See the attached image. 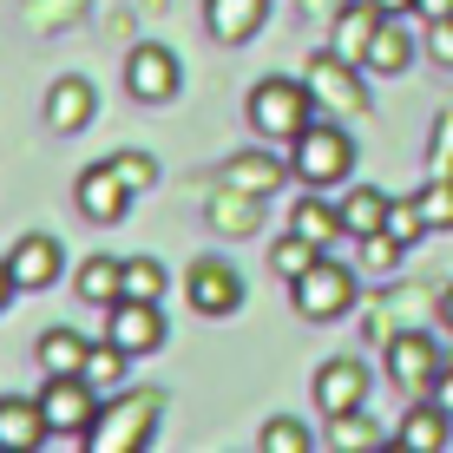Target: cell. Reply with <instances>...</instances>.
I'll use <instances>...</instances> for the list:
<instances>
[{"instance_id":"obj_1","label":"cell","mask_w":453,"mask_h":453,"mask_svg":"<svg viewBox=\"0 0 453 453\" xmlns=\"http://www.w3.org/2000/svg\"><path fill=\"white\" fill-rule=\"evenodd\" d=\"M158 414H165V388H132V395H119V401L99 408L86 447L92 453H145L158 441Z\"/></svg>"},{"instance_id":"obj_2","label":"cell","mask_w":453,"mask_h":453,"mask_svg":"<svg viewBox=\"0 0 453 453\" xmlns=\"http://www.w3.org/2000/svg\"><path fill=\"white\" fill-rule=\"evenodd\" d=\"M243 112H250V125H257V138H270V145H296V138L316 125V99H309L303 80H283V73H270V80L250 86Z\"/></svg>"},{"instance_id":"obj_3","label":"cell","mask_w":453,"mask_h":453,"mask_svg":"<svg viewBox=\"0 0 453 453\" xmlns=\"http://www.w3.org/2000/svg\"><path fill=\"white\" fill-rule=\"evenodd\" d=\"M289 165H296V178H303L309 191H335V184H349V171H355V138H349V125H342V119H316V125L289 145Z\"/></svg>"},{"instance_id":"obj_4","label":"cell","mask_w":453,"mask_h":453,"mask_svg":"<svg viewBox=\"0 0 453 453\" xmlns=\"http://www.w3.org/2000/svg\"><path fill=\"white\" fill-rule=\"evenodd\" d=\"M303 86H309V99H316L322 119H362V112H368V80H362V66H355V59H342L335 46L309 53Z\"/></svg>"},{"instance_id":"obj_5","label":"cell","mask_w":453,"mask_h":453,"mask_svg":"<svg viewBox=\"0 0 453 453\" xmlns=\"http://www.w3.org/2000/svg\"><path fill=\"white\" fill-rule=\"evenodd\" d=\"M289 296H296V316H303V322H342L355 303H362V270L322 257L309 276H296V283H289Z\"/></svg>"},{"instance_id":"obj_6","label":"cell","mask_w":453,"mask_h":453,"mask_svg":"<svg viewBox=\"0 0 453 453\" xmlns=\"http://www.w3.org/2000/svg\"><path fill=\"white\" fill-rule=\"evenodd\" d=\"M40 408H46V427H53L59 447H86L92 420H99V388L86 374H46Z\"/></svg>"},{"instance_id":"obj_7","label":"cell","mask_w":453,"mask_h":453,"mask_svg":"<svg viewBox=\"0 0 453 453\" xmlns=\"http://www.w3.org/2000/svg\"><path fill=\"white\" fill-rule=\"evenodd\" d=\"M381 362H388V381L401 388V395H414V401H427L434 395V374H441V342H434L427 329H395L381 342Z\"/></svg>"},{"instance_id":"obj_8","label":"cell","mask_w":453,"mask_h":453,"mask_svg":"<svg viewBox=\"0 0 453 453\" xmlns=\"http://www.w3.org/2000/svg\"><path fill=\"white\" fill-rule=\"evenodd\" d=\"M178 86H184V66H178L171 46L145 40V46L125 53V92H132L138 105H171V99H178Z\"/></svg>"},{"instance_id":"obj_9","label":"cell","mask_w":453,"mask_h":453,"mask_svg":"<svg viewBox=\"0 0 453 453\" xmlns=\"http://www.w3.org/2000/svg\"><path fill=\"white\" fill-rule=\"evenodd\" d=\"M184 303H191L204 322H224V316L243 309V276L230 270L224 257H197L191 270H184Z\"/></svg>"},{"instance_id":"obj_10","label":"cell","mask_w":453,"mask_h":453,"mask_svg":"<svg viewBox=\"0 0 453 453\" xmlns=\"http://www.w3.org/2000/svg\"><path fill=\"white\" fill-rule=\"evenodd\" d=\"M132 184L119 178V165L105 158V165H86L80 171V184H73V204H80V217L86 224H119L125 211H132Z\"/></svg>"},{"instance_id":"obj_11","label":"cell","mask_w":453,"mask_h":453,"mask_svg":"<svg viewBox=\"0 0 453 453\" xmlns=\"http://www.w3.org/2000/svg\"><path fill=\"white\" fill-rule=\"evenodd\" d=\"M105 335H112L125 355H158L165 349V316H158V303H132V296H119V303L105 309Z\"/></svg>"},{"instance_id":"obj_12","label":"cell","mask_w":453,"mask_h":453,"mask_svg":"<svg viewBox=\"0 0 453 453\" xmlns=\"http://www.w3.org/2000/svg\"><path fill=\"white\" fill-rule=\"evenodd\" d=\"M316 408H322V420L368 408V368L355 362V355H335V362L316 368Z\"/></svg>"},{"instance_id":"obj_13","label":"cell","mask_w":453,"mask_h":453,"mask_svg":"<svg viewBox=\"0 0 453 453\" xmlns=\"http://www.w3.org/2000/svg\"><path fill=\"white\" fill-rule=\"evenodd\" d=\"M7 263H13V283L20 289H53L59 270H66V250H59V237H46V230H20Z\"/></svg>"},{"instance_id":"obj_14","label":"cell","mask_w":453,"mask_h":453,"mask_svg":"<svg viewBox=\"0 0 453 453\" xmlns=\"http://www.w3.org/2000/svg\"><path fill=\"white\" fill-rule=\"evenodd\" d=\"M92 112H99V92H92V80H80V73H66V80L46 86V125H53L59 138L86 132Z\"/></svg>"},{"instance_id":"obj_15","label":"cell","mask_w":453,"mask_h":453,"mask_svg":"<svg viewBox=\"0 0 453 453\" xmlns=\"http://www.w3.org/2000/svg\"><path fill=\"white\" fill-rule=\"evenodd\" d=\"M53 441V427H46V408L40 395H0V453H34Z\"/></svg>"},{"instance_id":"obj_16","label":"cell","mask_w":453,"mask_h":453,"mask_svg":"<svg viewBox=\"0 0 453 453\" xmlns=\"http://www.w3.org/2000/svg\"><path fill=\"white\" fill-rule=\"evenodd\" d=\"M447 441H453V414L441 401H414V408L395 420V447L401 453H447Z\"/></svg>"},{"instance_id":"obj_17","label":"cell","mask_w":453,"mask_h":453,"mask_svg":"<svg viewBox=\"0 0 453 453\" xmlns=\"http://www.w3.org/2000/svg\"><path fill=\"white\" fill-rule=\"evenodd\" d=\"M388 13L374 7V0H342V7L329 13V46L342 59H355V66H362L368 59V40H374V27H381Z\"/></svg>"},{"instance_id":"obj_18","label":"cell","mask_w":453,"mask_h":453,"mask_svg":"<svg viewBox=\"0 0 453 453\" xmlns=\"http://www.w3.org/2000/svg\"><path fill=\"white\" fill-rule=\"evenodd\" d=\"M263 20H270V0H204V27L217 46H243L263 34Z\"/></svg>"},{"instance_id":"obj_19","label":"cell","mask_w":453,"mask_h":453,"mask_svg":"<svg viewBox=\"0 0 453 453\" xmlns=\"http://www.w3.org/2000/svg\"><path fill=\"white\" fill-rule=\"evenodd\" d=\"M204 217H211V230H217V237H250V230L263 224V197H257V191H237V184H224V178H217V191H211Z\"/></svg>"},{"instance_id":"obj_20","label":"cell","mask_w":453,"mask_h":453,"mask_svg":"<svg viewBox=\"0 0 453 453\" xmlns=\"http://www.w3.org/2000/svg\"><path fill=\"white\" fill-rule=\"evenodd\" d=\"M408 66H414V40H408V27H401V13H388V20L374 27V40H368L362 73H374V80H401Z\"/></svg>"},{"instance_id":"obj_21","label":"cell","mask_w":453,"mask_h":453,"mask_svg":"<svg viewBox=\"0 0 453 453\" xmlns=\"http://www.w3.org/2000/svg\"><path fill=\"white\" fill-rule=\"evenodd\" d=\"M289 230H303L309 243H322L335 257L342 237H349V224H342V204H329L322 191H309V197H296V211H289Z\"/></svg>"},{"instance_id":"obj_22","label":"cell","mask_w":453,"mask_h":453,"mask_svg":"<svg viewBox=\"0 0 453 453\" xmlns=\"http://www.w3.org/2000/svg\"><path fill=\"white\" fill-rule=\"evenodd\" d=\"M289 171L283 158H270V151H237V158L224 165V184H237V191H257V197H276L289 184Z\"/></svg>"},{"instance_id":"obj_23","label":"cell","mask_w":453,"mask_h":453,"mask_svg":"<svg viewBox=\"0 0 453 453\" xmlns=\"http://www.w3.org/2000/svg\"><path fill=\"white\" fill-rule=\"evenodd\" d=\"M73 283H80V303H92V309H112L119 296H125V257H80V276H73Z\"/></svg>"},{"instance_id":"obj_24","label":"cell","mask_w":453,"mask_h":453,"mask_svg":"<svg viewBox=\"0 0 453 453\" xmlns=\"http://www.w3.org/2000/svg\"><path fill=\"white\" fill-rule=\"evenodd\" d=\"M388 204H395V197L374 191V184H355V191H342V224H349V237L388 230Z\"/></svg>"},{"instance_id":"obj_25","label":"cell","mask_w":453,"mask_h":453,"mask_svg":"<svg viewBox=\"0 0 453 453\" xmlns=\"http://www.w3.org/2000/svg\"><path fill=\"white\" fill-rule=\"evenodd\" d=\"M86 355H92V342H86L80 329H66V322L40 335V368H46V374H80Z\"/></svg>"},{"instance_id":"obj_26","label":"cell","mask_w":453,"mask_h":453,"mask_svg":"<svg viewBox=\"0 0 453 453\" xmlns=\"http://www.w3.org/2000/svg\"><path fill=\"white\" fill-rule=\"evenodd\" d=\"M329 427H335V434H329V447H335V453H381V447H395V434L374 427L362 408H355V414H335Z\"/></svg>"},{"instance_id":"obj_27","label":"cell","mask_w":453,"mask_h":453,"mask_svg":"<svg viewBox=\"0 0 453 453\" xmlns=\"http://www.w3.org/2000/svg\"><path fill=\"white\" fill-rule=\"evenodd\" d=\"M322 257H329V250H322V243H309L303 230H289V237H276V243H270V270L283 276V283H296V276H309V270H316Z\"/></svg>"},{"instance_id":"obj_28","label":"cell","mask_w":453,"mask_h":453,"mask_svg":"<svg viewBox=\"0 0 453 453\" xmlns=\"http://www.w3.org/2000/svg\"><path fill=\"white\" fill-rule=\"evenodd\" d=\"M401 257H408V243L388 237V230H368V237H355V270H362V276H395Z\"/></svg>"},{"instance_id":"obj_29","label":"cell","mask_w":453,"mask_h":453,"mask_svg":"<svg viewBox=\"0 0 453 453\" xmlns=\"http://www.w3.org/2000/svg\"><path fill=\"white\" fill-rule=\"evenodd\" d=\"M132 362H138V355H125L119 342L105 335V342H92V355H86V368H80V374H86V381H92V388L105 395V388H119L125 374H132Z\"/></svg>"},{"instance_id":"obj_30","label":"cell","mask_w":453,"mask_h":453,"mask_svg":"<svg viewBox=\"0 0 453 453\" xmlns=\"http://www.w3.org/2000/svg\"><path fill=\"white\" fill-rule=\"evenodd\" d=\"M165 289H171V276L158 257H125V296L132 303H165Z\"/></svg>"},{"instance_id":"obj_31","label":"cell","mask_w":453,"mask_h":453,"mask_svg":"<svg viewBox=\"0 0 453 453\" xmlns=\"http://www.w3.org/2000/svg\"><path fill=\"white\" fill-rule=\"evenodd\" d=\"M257 447H263V453H309V447H316V434H309L296 414H276V420H263Z\"/></svg>"},{"instance_id":"obj_32","label":"cell","mask_w":453,"mask_h":453,"mask_svg":"<svg viewBox=\"0 0 453 453\" xmlns=\"http://www.w3.org/2000/svg\"><path fill=\"white\" fill-rule=\"evenodd\" d=\"M414 197H420V217L434 230H453V171H427V184Z\"/></svg>"},{"instance_id":"obj_33","label":"cell","mask_w":453,"mask_h":453,"mask_svg":"<svg viewBox=\"0 0 453 453\" xmlns=\"http://www.w3.org/2000/svg\"><path fill=\"white\" fill-rule=\"evenodd\" d=\"M427 217H420V197H395V204H388V237H401V243H420V237H427Z\"/></svg>"},{"instance_id":"obj_34","label":"cell","mask_w":453,"mask_h":453,"mask_svg":"<svg viewBox=\"0 0 453 453\" xmlns=\"http://www.w3.org/2000/svg\"><path fill=\"white\" fill-rule=\"evenodd\" d=\"M112 165H119V178L132 184L138 197H145L151 184H158V158H151V151H112Z\"/></svg>"},{"instance_id":"obj_35","label":"cell","mask_w":453,"mask_h":453,"mask_svg":"<svg viewBox=\"0 0 453 453\" xmlns=\"http://www.w3.org/2000/svg\"><path fill=\"white\" fill-rule=\"evenodd\" d=\"M427 171H453V105L434 119V132H427Z\"/></svg>"},{"instance_id":"obj_36","label":"cell","mask_w":453,"mask_h":453,"mask_svg":"<svg viewBox=\"0 0 453 453\" xmlns=\"http://www.w3.org/2000/svg\"><path fill=\"white\" fill-rule=\"evenodd\" d=\"M427 59L441 73H453V13H447V20H427Z\"/></svg>"},{"instance_id":"obj_37","label":"cell","mask_w":453,"mask_h":453,"mask_svg":"<svg viewBox=\"0 0 453 453\" xmlns=\"http://www.w3.org/2000/svg\"><path fill=\"white\" fill-rule=\"evenodd\" d=\"M427 401H441V408L453 414V362H447L441 374H434V395H427Z\"/></svg>"},{"instance_id":"obj_38","label":"cell","mask_w":453,"mask_h":453,"mask_svg":"<svg viewBox=\"0 0 453 453\" xmlns=\"http://www.w3.org/2000/svg\"><path fill=\"white\" fill-rule=\"evenodd\" d=\"M414 13H420V20H447L453 0H414Z\"/></svg>"},{"instance_id":"obj_39","label":"cell","mask_w":453,"mask_h":453,"mask_svg":"<svg viewBox=\"0 0 453 453\" xmlns=\"http://www.w3.org/2000/svg\"><path fill=\"white\" fill-rule=\"evenodd\" d=\"M13 296H20V283H13V263H7V257H0V309H7V303H13Z\"/></svg>"},{"instance_id":"obj_40","label":"cell","mask_w":453,"mask_h":453,"mask_svg":"<svg viewBox=\"0 0 453 453\" xmlns=\"http://www.w3.org/2000/svg\"><path fill=\"white\" fill-rule=\"evenodd\" d=\"M296 7H303V13H322V20H329V13L342 7V0H296Z\"/></svg>"},{"instance_id":"obj_41","label":"cell","mask_w":453,"mask_h":453,"mask_svg":"<svg viewBox=\"0 0 453 453\" xmlns=\"http://www.w3.org/2000/svg\"><path fill=\"white\" fill-rule=\"evenodd\" d=\"M441 322H447V335H453V283L441 289Z\"/></svg>"},{"instance_id":"obj_42","label":"cell","mask_w":453,"mask_h":453,"mask_svg":"<svg viewBox=\"0 0 453 453\" xmlns=\"http://www.w3.org/2000/svg\"><path fill=\"white\" fill-rule=\"evenodd\" d=\"M381 13H414V0H374Z\"/></svg>"}]
</instances>
